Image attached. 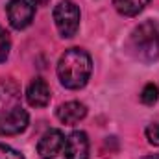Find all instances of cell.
I'll list each match as a JSON object with an SVG mask.
<instances>
[{"instance_id":"1","label":"cell","mask_w":159,"mask_h":159,"mask_svg":"<svg viewBox=\"0 0 159 159\" xmlns=\"http://www.w3.org/2000/svg\"><path fill=\"white\" fill-rule=\"evenodd\" d=\"M30 124V115L22 107L20 87L13 78L0 80V135L22 133Z\"/></svg>"},{"instance_id":"2","label":"cell","mask_w":159,"mask_h":159,"mask_svg":"<svg viewBox=\"0 0 159 159\" xmlns=\"http://www.w3.org/2000/svg\"><path fill=\"white\" fill-rule=\"evenodd\" d=\"M93 72L91 56L83 48H69L57 61V78L67 89H81Z\"/></svg>"},{"instance_id":"3","label":"cell","mask_w":159,"mask_h":159,"mask_svg":"<svg viewBox=\"0 0 159 159\" xmlns=\"http://www.w3.org/2000/svg\"><path fill=\"white\" fill-rule=\"evenodd\" d=\"M129 52L135 56V59L143 63H152L159 57V22L146 20L139 24L128 41Z\"/></svg>"},{"instance_id":"4","label":"cell","mask_w":159,"mask_h":159,"mask_svg":"<svg viewBox=\"0 0 159 159\" xmlns=\"http://www.w3.org/2000/svg\"><path fill=\"white\" fill-rule=\"evenodd\" d=\"M80 7L72 0H61L54 7V22L63 37H74L80 28Z\"/></svg>"},{"instance_id":"5","label":"cell","mask_w":159,"mask_h":159,"mask_svg":"<svg viewBox=\"0 0 159 159\" xmlns=\"http://www.w3.org/2000/svg\"><path fill=\"white\" fill-rule=\"evenodd\" d=\"M7 20L15 30H24L32 24L35 15V6L30 0H9L6 6Z\"/></svg>"},{"instance_id":"6","label":"cell","mask_w":159,"mask_h":159,"mask_svg":"<svg viewBox=\"0 0 159 159\" xmlns=\"http://www.w3.org/2000/svg\"><path fill=\"white\" fill-rule=\"evenodd\" d=\"M65 148V137L59 129H48L37 143V154L43 159H52L59 156Z\"/></svg>"},{"instance_id":"7","label":"cell","mask_w":159,"mask_h":159,"mask_svg":"<svg viewBox=\"0 0 159 159\" xmlns=\"http://www.w3.org/2000/svg\"><path fill=\"white\" fill-rule=\"evenodd\" d=\"M67 159H89V139L85 131H72L65 139L63 148Z\"/></svg>"},{"instance_id":"8","label":"cell","mask_w":159,"mask_h":159,"mask_svg":"<svg viewBox=\"0 0 159 159\" xmlns=\"http://www.w3.org/2000/svg\"><path fill=\"white\" fill-rule=\"evenodd\" d=\"M26 100L32 107H44L50 102V87L43 78H35L30 81L26 89Z\"/></svg>"},{"instance_id":"9","label":"cell","mask_w":159,"mask_h":159,"mask_svg":"<svg viewBox=\"0 0 159 159\" xmlns=\"http://www.w3.org/2000/svg\"><path fill=\"white\" fill-rule=\"evenodd\" d=\"M56 115H57V119L61 120L63 124L72 126V124H78L80 120L85 119V115H87V107H85V104L72 100V102H65V104H61V106L57 107Z\"/></svg>"},{"instance_id":"10","label":"cell","mask_w":159,"mask_h":159,"mask_svg":"<svg viewBox=\"0 0 159 159\" xmlns=\"http://www.w3.org/2000/svg\"><path fill=\"white\" fill-rule=\"evenodd\" d=\"M148 2L150 0H113V6H115V9L120 15L135 17L148 6Z\"/></svg>"},{"instance_id":"11","label":"cell","mask_w":159,"mask_h":159,"mask_svg":"<svg viewBox=\"0 0 159 159\" xmlns=\"http://www.w3.org/2000/svg\"><path fill=\"white\" fill-rule=\"evenodd\" d=\"M159 100V87L156 83H146L141 93V102L144 106H154Z\"/></svg>"},{"instance_id":"12","label":"cell","mask_w":159,"mask_h":159,"mask_svg":"<svg viewBox=\"0 0 159 159\" xmlns=\"http://www.w3.org/2000/svg\"><path fill=\"white\" fill-rule=\"evenodd\" d=\"M9 50H11V37L6 32V28L0 26V63H4L7 59Z\"/></svg>"},{"instance_id":"13","label":"cell","mask_w":159,"mask_h":159,"mask_svg":"<svg viewBox=\"0 0 159 159\" xmlns=\"http://www.w3.org/2000/svg\"><path fill=\"white\" fill-rule=\"evenodd\" d=\"M146 139L150 144L159 146V124H150L146 128Z\"/></svg>"},{"instance_id":"14","label":"cell","mask_w":159,"mask_h":159,"mask_svg":"<svg viewBox=\"0 0 159 159\" xmlns=\"http://www.w3.org/2000/svg\"><path fill=\"white\" fill-rule=\"evenodd\" d=\"M0 159H24V157H22V154H19L11 146L0 144Z\"/></svg>"},{"instance_id":"15","label":"cell","mask_w":159,"mask_h":159,"mask_svg":"<svg viewBox=\"0 0 159 159\" xmlns=\"http://www.w3.org/2000/svg\"><path fill=\"white\" fill-rule=\"evenodd\" d=\"M30 2H32L34 6H35V4H39V6H43V4H46V2H50V0H30Z\"/></svg>"},{"instance_id":"16","label":"cell","mask_w":159,"mask_h":159,"mask_svg":"<svg viewBox=\"0 0 159 159\" xmlns=\"http://www.w3.org/2000/svg\"><path fill=\"white\" fill-rule=\"evenodd\" d=\"M143 159H159V154H154V156H146V157Z\"/></svg>"}]
</instances>
